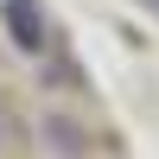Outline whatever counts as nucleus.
<instances>
[{
    "instance_id": "f03ea898",
    "label": "nucleus",
    "mask_w": 159,
    "mask_h": 159,
    "mask_svg": "<svg viewBox=\"0 0 159 159\" xmlns=\"http://www.w3.org/2000/svg\"><path fill=\"white\" fill-rule=\"evenodd\" d=\"M7 140H13V121H7V115H0V153H7Z\"/></svg>"
},
{
    "instance_id": "7ed1b4c3",
    "label": "nucleus",
    "mask_w": 159,
    "mask_h": 159,
    "mask_svg": "<svg viewBox=\"0 0 159 159\" xmlns=\"http://www.w3.org/2000/svg\"><path fill=\"white\" fill-rule=\"evenodd\" d=\"M140 7H159V0H140Z\"/></svg>"
},
{
    "instance_id": "f257e3e1",
    "label": "nucleus",
    "mask_w": 159,
    "mask_h": 159,
    "mask_svg": "<svg viewBox=\"0 0 159 159\" xmlns=\"http://www.w3.org/2000/svg\"><path fill=\"white\" fill-rule=\"evenodd\" d=\"M0 25H7V38L25 51V57H45L51 51V13H45V0H7L0 7Z\"/></svg>"
}]
</instances>
